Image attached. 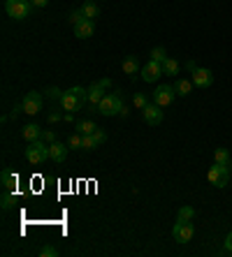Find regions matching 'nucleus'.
<instances>
[{
  "mask_svg": "<svg viewBox=\"0 0 232 257\" xmlns=\"http://www.w3.org/2000/svg\"><path fill=\"white\" fill-rule=\"evenodd\" d=\"M225 250H228V253H232V232L225 236Z\"/></svg>",
  "mask_w": 232,
  "mask_h": 257,
  "instance_id": "obj_36",
  "label": "nucleus"
},
{
  "mask_svg": "<svg viewBox=\"0 0 232 257\" xmlns=\"http://www.w3.org/2000/svg\"><path fill=\"white\" fill-rule=\"evenodd\" d=\"M174 95H177V91H174V86H158L156 91H153V102L158 105V107H169L172 102H174Z\"/></svg>",
  "mask_w": 232,
  "mask_h": 257,
  "instance_id": "obj_7",
  "label": "nucleus"
},
{
  "mask_svg": "<svg viewBox=\"0 0 232 257\" xmlns=\"http://www.w3.org/2000/svg\"><path fill=\"white\" fill-rule=\"evenodd\" d=\"M72 111H67V114H65V116H63V121H67V123H72Z\"/></svg>",
  "mask_w": 232,
  "mask_h": 257,
  "instance_id": "obj_40",
  "label": "nucleus"
},
{
  "mask_svg": "<svg viewBox=\"0 0 232 257\" xmlns=\"http://www.w3.org/2000/svg\"><path fill=\"white\" fill-rule=\"evenodd\" d=\"M84 19H86V16H84V12H82V10H77V12H72V14H70V23H72V26L82 23Z\"/></svg>",
  "mask_w": 232,
  "mask_h": 257,
  "instance_id": "obj_30",
  "label": "nucleus"
},
{
  "mask_svg": "<svg viewBox=\"0 0 232 257\" xmlns=\"http://www.w3.org/2000/svg\"><path fill=\"white\" fill-rule=\"evenodd\" d=\"M42 139L47 141V144H53V141H56V135H53L51 130H42Z\"/></svg>",
  "mask_w": 232,
  "mask_h": 257,
  "instance_id": "obj_35",
  "label": "nucleus"
},
{
  "mask_svg": "<svg viewBox=\"0 0 232 257\" xmlns=\"http://www.w3.org/2000/svg\"><path fill=\"white\" fill-rule=\"evenodd\" d=\"M79 10L84 12V16H86V19H95V16L100 14V7L95 5L93 0H86V2L82 5V7H79Z\"/></svg>",
  "mask_w": 232,
  "mask_h": 257,
  "instance_id": "obj_20",
  "label": "nucleus"
},
{
  "mask_svg": "<svg viewBox=\"0 0 232 257\" xmlns=\"http://www.w3.org/2000/svg\"><path fill=\"white\" fill-rule=\"evenodd\" d=\"M139 75H142V79H144L147 84H153V81H158L165 72H163V65H160V63L149 60V63H144V67L139 70Z\"/></svg>",
  "mask_w": 232,
  "mask_h": 257,
  "instance_id": "obj_8",
  "label": "nucleus"
},
{
  "mask_svg": "<svg viewBox=\"0 0 232 257\" xmlns=\"http://www.w3.org/2000/svg\"><path fill=\"white\" fill-rule=\"evenodd\" d=\"M139 70V60H137V56H126V60H123V72L126 75H137Z\"/></svg>",
  "mask_w": 232,
  "mask_h": 257,
  "instance_id": "obj_19",
  "label": "nucleus"
},
{
  "mask_svg": "<svg viewBox=\"0 0 232 257\" xmlns=\"http://www.w3.org/2000/svg\"><path fill=\"white\" fill-rule=\"evenodd\" d=\"M193 79H183V76H177V81H174V91H177V95L186 97L190 95V91H193Z\"/></svg>",
  "mask_w": 232,
  "mask_h": 257,
  "instance_id": "obj_15",
  "label": "nucleus"
},
{
  "mask_svg": "<svg viewBox=\"0 0 232 257\" xmlns=\"http://www.w3.org/2000/svg\"><path fill=\"white\" fill-rule=\"evenodd\" d=\"M93 139H95V144H98V146H100V144H105V141H107L105 130H100V128L95 130V132H93Z\"/></svg>",
  "mask_w": 232,
  "mask_h": 257,
  "instance_id": "obj_31",
  "label": "nucleus"
},
{
  "mask_svg": "<svg viewBox=\"0 0 232 257\" xmlns=\"http://www.w3.org/2000/svg\"><path fill=\"white\" fill-rule=\"evenodd\" d=\"M67 151H70V146L53 141V144H49V158H51L53 162H65V158H67Z\"/></svg>",
  "mask_w": 232,
  "mask_h": 257,
  "instance_id": "obj_13",
  "label": "nucleus"
},
{
  "mask_svg": "<svg viewBox=\"0 0 232 257\" xmlns=\"http://www.w3.org/2000/svg\"><path fill=\"white\" fill-rule=\"evenodd\" d=\"M95 130H98V125L93 121H79L77 123V132H82V135H93Z\"/></svg>",
  "mask_w": 232,
  "mask_h": 257,
  "instance_id": "obj_22",
  "label": "nucleus"
},
{
  "mask_svg": "<svg viewBox=\"0 0 232 257\" xmlns=\"http://www.w3.org/2000/svg\"><path fill=\"white\" fill-rule=\"evenodd\" d=\"M21 135H23V139L28 141V144H31V141L42 139V130H40V125H35V123H31V125H26Z\"/></svg>",
  "mask_w": 232,
  "mask_h": 257,
  "instance_id": "obj_16",
  "label": "nucleus"
},
{
  "mask_svg": "<svg viewBox=\"0 0 232 257\" xmlns=\"http://www.w3.org/2000/svg\"><path fill=\"white\" fill-rule=\"evenodd\" d=\"M230 174H232V165H214V167H209V171H207V181L211 183V185H216V188H225L228 185V181H230Z\"/></svg>",
  "mask_w": 232,
  "mask_h": 257,
  "instance_id": "obj_5",
  "label": "nucleus"
},
{
  "mask_svg": "<svg viewBox=\"0 0 232 257\" xmlns=\"http://www.w3.org/2000/svg\"><path fill=\"white\" fill-rule=\"evenodd\" d=\"M186 70H190V72H195V70H198V65L193 63V60H188V63H186Z\"/></svg>",
  "mask_w": 232,
  "mask_h": 257,
  "instance_id": "obj_39",
  "label": "nucleus"
},
{
  "mask_svg": "<svg viewBox=\"0 0 232 257\" xmlns=\"http://www.w3.org/2000/svg\"><path fill=\"white\" fill-rule=\"evenodd\" d=\"M44 93H47V97H49V100H58V102H61V97H63V91H61V88H56V86L47 88Z\"/></svg>",
  "mask_w": 232,
  "mask_h": 257,
  "instance_id": "obj_29",
  "label": "nucleus"
},
{
  "mask_svg": "<svg viewBox=\"0 0 232 257\" xmlns=\"http://www.w3.org/2000/svg\"><path fill=\"white\" fill-rule=\"evenodd\" d=\"M142 116L149 125H160L163 123V107H158L156 102H149L147 107L142 109Z\"/></svg>",
  "mask_w": 232,
  "mask_h": 257,
  "instance_id": "obj_10",
  "label": "nucleus"
},
{
  "mask_svg": "<svg viewBox=\"0 0 232 257\" xmlns=\"http://www.w3.org/2000/svg\"><path fill=\"white\" fill-rule=\"evenodd\" d=\"M86 102H88V91L82 88V86H74L70 91H65L63 97H61V107H63L65 111H72V114L79 111Z\"/></svg>",
  "mask_w": 232,
  "mask_h": 257,
  "instance_id": "obj_2",
  "label": "nucleus"
},
{
  "mask_svg": "<svg viewBox=\"0 0 232 257\" xmlns=\"http://www.w3.org/2000/svg\"><path fill=\"white\" fill-rule=\"evenodd\" d=\"M151 60H156V63H165L167 60V51H165V46H156V49H151Z\"/></svg>",
  "mask_w": 232,
  "mask_h": 257,
  "instance_id": "obj_23",
  "label": "nucleus"
},
{
  "mask_svg": "<svg viewBox=\"0 0 232 257\" xmlns=\"http://www.w3.org/2000/svg\"><path fill=\"white\" fill-rule=\"evenodd\" d=\"M21 114H26V111H23V105H14V109H12L10 118H14V121H17V118L21 116Z\"/></svg>",
  "mask_w": 232,
  "mask_h": 257,
  "instance_id": "obj_34",
  "label": "nucleus"
},
{
  "mask_svg": "<svg viewBox=\"0 0 232 257\" xmlns=\"http://www.w3.org/2000/svg\"><path fill=\"white\" fill-rule=\"evenodd\" d=\"M33 2L31 0H5V14L14 21H23L31 16Z\"/></svg>",
  "mask_w": 232,
  "mask_h": 257,
  "instance_id": "obj_3",
  "label": "nucleus"
},
{
  "mask_svg": "<svg viewBox=\"0 0 232 257\" xmlns=\"http://www.w3.org/2000/svg\"><path fill=\"white\" fill-rule=\"evenodd\" d=\"M65 114H61V111H49V116H47V121L49 123H58V121H63Z\"/></svg>",
  "mask_w": 232,
  "mask_h": 257,
  "instance_id": "obj_33",
  "label": "nucleus"
},
{
  "mask_svg": "<svg viewBox=\"0 0 232 257\" xmlns=\"http://www.w3.org/2000/svg\"><path fill=\"white\" fill-rule=\"evenodd\" d=\"M0 181H2V185H5V190H14L17 183H19V176H17L12 169H5L2 174H0Z\"/></svg>",
  "mask_w": 232,
  "mask_h": 257,
  "instance_id": "obj_17",
  "label": "nucleus"
},
{
  "mask_svg": "<svg viewBox=\"0 0 232 257\" xmlns=\"http://www.w3.org/2000/svg\"><path fill=\"white\" fill-rule=\"evenodd\" d=\"M193 84L198 86V88H209V86L214 84L211 70H207V67H198V70L193 72Z\"/></svg>",
  "mask_w": 232,
  "mask_h": 257,
  "instance_id": "obj_11",
  "label": "nucleus"
},
{
  "mask_svg": "<svg viewBox=\"0 0 232 257\" xmlns=\"http://www.w3.org/2000/svg\"><path fill=\"white\" fill-rule=\"evenodd\" d=\"M98 144H95L93 135H84V139H82V151H93Z\"/></svg>",
  "mask_w": 232,
  "mask_h": 257,
  "instance_id": "obj_28",
  "label": "nucleus"
},
{
  "mask_svg": "<svg viewBox=\"0 0 232 257\" xmlns=\"http://www.w3.org/2000/svg\"><path fill=\"white\" fill-rule=\"evenodd\" d=\"M26 160L33 162V165H42V162L49 160V144L44 139L31 141L28 149H26Z\"/></svg>",
  "mask_w": 232,
  "mask_h": 257,
  "instance_id": "obj_4",
  "label": "nucleus"
},
{
  "mask_svg": "<svg viewBox=\"0 0 232 257\" xmlns=\"http://www.w3.org/2000/svg\"><path fill=\"white\" fill-rule=\"evenodd\" d=\"M214 160L218 162V165H232L230 151H228V149H216V151H214Z\"/></svg>",
  "mask_w": 232,
  "mask_h": 257,
  "instance_id": "obj_21",
  "label": "nucleus"
},
{
  "mask_svg": "<svg viewBox=\"0 0 232 257\" xmlns=\"http://www.w3.org/2000/svg\"><path fill=\"white\" fill-rule=\"evenodd\" d=\"M98 114H102V116H123V118H126L130 111H128L126 105H123L121 91H116V93H107V95L100 100V105H98Z\"/></svg>",
  "mask_w": 232,
  "mask_h": 257,
  "instance_id": "obj_1",
  "label": "nucleus"
},
{
  "mask_svg": "<svg viewBox=\"0 0 232 257\" xmlns=\"http://www.w3.org/2000/svg\"><path fill=\"white\" fill-rule=\"evenodd\" d=\"M93 32H95L93 19H84L82 23H77V26H74V37H79V40H88Z\"/></svg>",
  "mask_w": 232,
  "mask_h": 257,
  "instance_id": "obj_12",
  "label": "nucleus"
},
{
  "mask_svg": "<svg viewBox=\"0 0 232 257\" xmlns=\"http://www.w3.org/2000/svg\"><path fill=\"white\" fill-rule=\"evenodd\" d=\"M98 84H100V86H102V88H105V91H107V88H109V86H112V79H100V81H98Z\"/></svg>",
  "mask_w": 232,
  "mask_h": 257,
  "instance_id": "obj_38",
  "label": "nucleus"
},
{
  "mask_svg": "<svg viewBox=\"0 0 232 257\" xmlns=\"http://www.w3.org/2000/svg\"><path fill=\"white\" fill-rule=\"evenodd\" d=\"M31 2H33V7H47L49 0H31Z\"/></svg>",
  "mask_w": 232,
  "mask_h": 257,
  "instance_id": "obj_37",
  "label": "nucleus"
},
{
  "mask_svg": "<svg viewBox=\"0 0 232 257\" xmlns=\"http://www.w3.org/2000/svg\"><path fill=\"white\" fill-rule=\"evenodd\" d=\"M21 105H23V111L28 114V116H35L40 109H42V95L40 93H26V97L21 100Z\"/></svg>",
  "mask_w": 232,
  "mask_h": 257,
  "instance_id": "obj_9",
  "label": "nucleus"
},
{
  "mask_svg": "<svg viewBox=\"0 0 232 257\" xmlns=\"http://www.w3.org/2000/svg\"><path fill=\"white\" fill-rule=\"evenodd\" d=\"M0 202H2V211H10L12 206L17 204V197H14V193H12V190H5V193H2V199H0Z\"/></svg>",
  "mask_w": 232,
  "mask_h": 257,
  "instance_id": "obj_24",
  "label": "nucleus"
},
{
  "mask_svg": "<svg viewBox=\"0 0 232 257\" xmlns=\"http://www.w3.org/2000/svg\"><path fill=\"white\" fill-rule=\"evenodd\" d=\"M82 139H84V135L82 132H74V135H70V139H67V146L70 149H82Z\"/></svg>",
  "mask_w": 232,
  "mask_h": 257,
  "instance_id": "obj_26",
  "label": "nucleus"
},
{
  "mask_svg": "<svg viewBox=\"0 0 232 257\" xmlns=\"http://www.w3.org/2000/svg\"><path fill=\"white\" fill-rule=\"evenodd\" d=\"M163 72H165L167 76H179L181 75L179 60H174V58H167V60L163 63Z\"/></svg>",
  "mask_w": 232,
  "mask_h": 257,
  "instance_id": "obj_18",
  "label": "nucleus"
},
{
  "mask_svg": "<svg viewBox=\"0 0 232 257\" xmlns=\"http://www.w3.org/2000/svg\"><path fill=\"white\" fill-rule=\"evenodd\" d=\"M105 95H107V91L98 84V81L88 86V102H91V105H95V107H98V105H100V100H102Z\"/></svg>",
  "mask_w": 232,
  "mask_h": 257,
  "instance_id": "obj_14",
  "label": "nucleus"
},
{
  "mask_svg": "<svg viewBox=\"0 0 232 257\" xmlns=\"http://www.w3.org/2000/svg\"><path fill=\"white\" fill-rule=\"evenodd\" d=\"M193 234H195V227H193L190 220H177V225L172 229V236H174L177 243H188Z\"/></svg>",
  "mask_w": 232,
  "mask_h": 257,
  "instance_id": "obj_6",
  "label": "nucleus"
},
{
  "mask_svg": "<svg viewBox=\"0 0 232 257\" xmlns=\"http://www.w3.org/2000/svg\"><path fill=\"white\" fill-rule=\"evenodd\" d=\"M193 218H195V209L193 206H181L179 213H177V220H190L193 223Z\"/></svg>",
  "mask_w": 232,
  "mask_h": 257,
  "instance_id": "obj_25",
  "label": "nucleus"
},
{
  "mask_svg": "<svg viewBox=\"0 0 232 257\" xmlns=\"http://www.w3.org/2000/svg\"><path fill=\"white\" fill-rule=\"evenodd\" d=\"M40 255H42V257H56V255H58V250H56L53 246H44L42 250H40Z\"/></svg>",
  "mask_w": 232,
  "mask_h": 257,
  "instance_id": "obj_32",
  "label": "nucleus"
},
{
  "mask_svg": "<svg viewBox=\"0 0 232 257\" xmlns=\"http://www.w3.org/2000/svg\"><path fill=\"white\" fill-rule=\"evenodd\" d=\"M133 105L137 109H144L149 105V97L144 95V93H135V95H133Z\"/></svg>",
  "mask_w": 232,
  "mask_h": 257,
  "instance_id": "obj_27",
  "label": "nucleus"
}]
</instances>
